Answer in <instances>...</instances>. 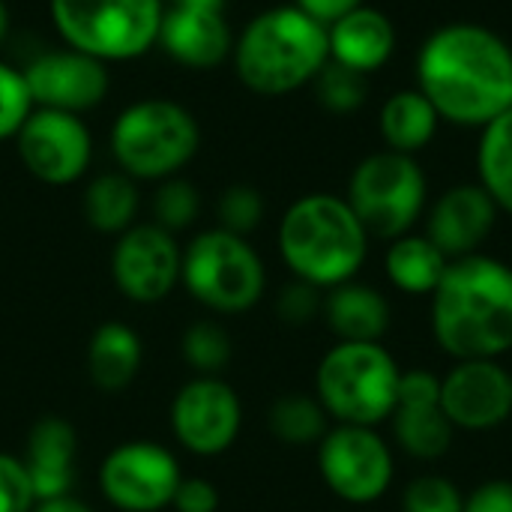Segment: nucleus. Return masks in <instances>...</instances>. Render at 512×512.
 Masks as SVG:
<instances>
[{
  "mask_svg": "<svg viewBox=\"0 0 512 512\" xmlns=\"http://www.w3.org/2000/svg\"><path fill=\"white\" fill-rule=\"evenodd\" d=\"M417 90L438 117L483 129L512 108V48L489 27H438L417 54Z\"/></svg>",
  "mask_w": 512,
  "mask_h": 512,
  "instance_id": "nucleus-1",
  "label": "nucleus"
},
{
  "mask_svg": "<svg viewBox=\"0 0 512 512\" xmlns=\"http://www.w3.org/2000/svg\"><path fill=\"white\" fill-rule=\"evenodd\" d=\"M435 345L456 360H501L512 351V267L486 252L447 264L429 297Z\"/></svg>",
  "mask_w": 512,
  "mask_h": 512,
  "instance_id": "nucleus-2",
  "label": "nucleus"
},
{
  "mask_svg": "<svg viewBox=\"0 0 512 512\" xmlns=\"http://www.w3.org/2000/svg\"><path fill=\"white\" fill-rule=\"evenodd\" d=\"M330 60L327 27L294 3L252 15L234 36L231 66L237 81L258 96H288L315 81Z\"/></svg>",
  "mask_w": 512,
  "mask_h": 512,
  "instance_id": "nucleus-3",
  "label": "nucleus"
},
{
  "mask_svg": "<svg viewBox=\"0 0 512 512\" xmlns=\"http://www.w3.org/2000/svg\"><path fill=\"white\" fill-rule=\"evenodd\" d=\"M369 231L342 195L309 192L288 204L276 228L282 264L294 279L330 291L357 279L369 258Z\"/></svg>",
  "mask_w": 512,
  "mask_h": 512,
  "instance_id": "nucleus-4",
  "label": "nucleus"
},
{
  "mask_svg": "<svg viewBox=\"0 0 512 512\" xmlns=\"http://www.w3.org/2000/svg\"><path fill=\"white\" fill-rule=\"evenodd\" d=\"M114 165L138 183L180 177L201 150L195 111L168 96H144L117 111L108 129Z\"/></svg>",
  "mask_w": 512,
  "mask_h": 512,
  "instance_id": "nucleus-5",
  "label": "nucleus"
},
{
  "mask_svg": "<svg viewBox=\"0 0 512 512\" xmlns=\"http://www.w3.org/2000/svg\"><path fill=\"white\" fill-rule=\"evenodd\" d=\"M399 360L381 342H336L315 369V399L339 426H381L393 417Z\"/></svg>",
  "mask_w": 512,
  "mask_h": 512,
  "instance_id": "nucleus-6",
  "label": "nucleus"
},
{
  "mask_svg": "<svg viewBox=\"0 0 512 512\" xmlns=\"http://www.w3.org/2000/svg\"><path fill=\"white\" fill-rule=\"evenodd\" d=\"M162 15V0H48L57 39L105 66L135 63L156 51Z\"/></svg>",
  "mask_w": 512,
  "mask_h": 512,
  "instance_id": "nucleus-7",
  "label": "nucleus"
},
{
  "mask_svg": "<svg viewBox=\"0 0 512 512\" xmlns=\"http://www.w3.org/2000/svg\"><path fill=\"white\" fill-rule=\"evenodd\" d=\"M180 285L216 315H243L267 291V267L249 237L216 225L183 246Z\"/></svg>",
  "mask_w": 512,
  "mask_h": 512,
  "instance_id": "nucleus-8",
  "label": "nucleus"
},
{
  "mask_svg": "<svg viewBox=\"0 0 512 512\" xmlns=\"http://www.w3.org/2000/svg\"><path fill=\"white\" fill-rule=\"evenodd\" d=\"M429 198L426 171L414 156L381 150L366 156L348 180L345 201L369 231V237L378 240H396L402 234H411L420 222Z\"/></svg>",
  "mask_w": 512,
  "mask_h": 512,
  "instance_id": "nucleus-9",
  "label": "nucleus"
},
{
  "mask_svg": "<svg viewBox=\"0 0 512 512\" xmlns=\"http://www.w3.org/2000/svg\"><path fill=\"white\" fill-rule=\"evenodd\" d=\"M315 450L318 474L339 501L369 507L393 489L396 453L375 426L333 423Z\"/></svg>",
  "mask_w": 512,
  "mask_h": 512,
  "instance_id": "nucleus-10",
  "label": "nucleus"
},
{
  "mask_svg": "<svg viewBox=\"0 0 512 512\" xmlns=\"http://www.w3.org/2000/svg\"><path fill=\"white\" fill-rule=\"evenodd\" d=\"M12 144L24 171L33 180L57 189L87 177L96 153L87 120L51 108H33Z\"/></svg>",
  "mask_w": 512,
  "mask_h": 512,
  "instance_id": "nucleus-11",
  "label": "nucleus"
},
{
  "mask_svg": "<svg viewBox=\"0 0 512 512\" xmlns=\"http://www.w3.org/2000/svg\"><path fill=\"white\" fill-rule=\"evenodd\" d=\"M183 480L177 456L156 441L117 444L99 465L102 498L120 512H162Z\"/></svg>",
  "mask_w": 512,
  "mask_h": 512,
  "instance_id": "nucleus-12",
  "label": "nucleus"
},
{
  "mask_svg": "<svg viewBox=\"0 0 512 512\" xmlns=\"http://www.w3.org/2000/svg\"><path fill=\"white\" fill-rule=\"evenodd\" d=\"M171 432L195 456H222L243 429V402L219 375L189 378L171 399Z\"/></svg>",
  "mask_w": 512,
  "mask_h": 512,
  "instance_id": "nucleus-13",
  "label": "nucleus"
},
{
  "mask_svg": "<svg viewBox=\"0 0 512 512\" xmlns=\"http://www.w3.org/2000/svg\"><path fill=\"white\" fill-rule=\"evenodd\" d=\"M180 270L183 246L177 243V234L159 228L156 222H135L120 237H114L111 279L117 291L132 303H162L180 285Z\"/></svg>",
  "mask_w": 512,
  "mask_h": 512,
  "instance_id": "nucleus-14",
  "label": "nucleus"
},
{
  "mask_svg": "<svg viewBox=\"0 0 512 512\" xmlns=\"http://www.w3.org/2000/svg\"><path fill=\"white\" fill-rule=\"evenodd\" d=\"M21 69L36 108L84 117L111 93V66L69 45L42 48Z\"/></svg>",
  "mask_w": 512,
  "mask_h": 512,
  "instance_id": "nucleus-15",
  "label": "nucleus"
},
{
  "mask_svg": "<svg viewBox=\"0 0 512 512\" xmlns=\"http://www.w3.org/2000/svg\"><path fill=\"white\" fill-rule=\"evenodd\" d=\"M441 408L456 432H492L512 417V372L501 360H456L441 375Z\"/></svg>",
  "mask_w": 512,
  "mask_h": 512,
  "instance_id": "nucleus-16",
  "label": "nucleus"
},
{
  "mask_svg": "<svg viewBox=\"0 0 512 512\" xmlns=\"http://www.w3.org/2000/svg\"><path fill=\"white\" fill-rule=\"evenodd\" d=\"M396 447L417 462H438L453 450L456 429L441 408V375L429 369H405L399 402L387 420Z\"/></svg>",
  "mask_w": 512,
  "mask_h": 512,
  "instance_id": "nucleus-17",
  "label": "nucleus"
},
{
  "mask_svg": "<svg viewBox=\"0 0 512 512\" xmlns=\"http://www.w3.org/2000/svg\"><path fill=\"white\" fill-rule=\"evenodd\" d=\"M234 36L225 9L165 6L156 48L183 69L210 72L231 60Z\"/></svg>",
  "mask_w": 512,
  "mask_h": 512,
  "instance_id": "nucleus-18",
  "label": "nucleus"
},
{
  "mask_svg": "<svg viewBox=\"0 0 512 512\" xmlns=\"http://www.w3.org/2000/svg\"><path fill=\"white\" fill-rule=\"evenodd\" d=\"M498 204L480 183L447 189L426 216V237L450 258L477 255L498 225Z\"/></svg>",
  "mask_w": 512,
  "mask_h": 512,
  "instance_id": "nucleus-19",
  "label": "nucleus"
},
{
  "mask_svg": "<svg viewBox=\"0 0 512 512\" xmlns=\"http://www.w3.org/2000/svg\"><path fill=\"white\" fill-rule=\"evenodd\" d=\"M75 459H78V435L75 426L57 414L39 417L27 435L24 468L33 483L36 501L69 495L75 486Z\"/></svg>",
  "mask_w": 512,
  "mask_h": 512,
  "instance_id": "nucleus-20",
  "label": "nucleus"
},
{
  "mask_svg": "<svg viewBox=\"0 0 512 512\" xmlns=\"http://www.w3.org/2000/svg\"><path fill=\"white\" fill-rule=\"evenodd\" d=\"M330 60L360 75H372L396 51V27L387 12L375 6H357L327 27Z\"/></svg>",
  "mask_w": 512,
  "mask_h": 512,
  "instance_id": "nucleus-21",
  "label": "nucleus"
},
{
  "mask_svg": "<svg viewBox=\"0 0 512 512\" xmlns=\"http://www.w3.org/2000/svg\"><path fill=\"white\" fill-rule=\"evenodd\" d=\"M321 318L336 342H384L393 327V306L378 288L351 279L324 291Z\"/></svg>",
  "mask_w": 512,
  "mask_h": 512,
  "instance_id": "nucleus-22",
  "label": "nucleus"
},
{
  "mask_svg": "<svg viewBox=\"0 0 512 512\" xmlns=\"http://www.w3.org/2000/svg\"><path fill=\"white\" fill-rule=\"evenodd\" d=\"M144 360V345L129 324L105 321L93 330L87 342V375L102 393L126 390Z\"/></svg>",
  "mask_w": 512,
  "mask_h": 512,
  "instance_id": "nucleus-23",
  "label": "nucleus"
},
{
  "mask_svg": "<svg viewBox=\"0 0 512 512\" xmlns=\"http://www.w3.org/2000/svg\"><path fill=\"white\" fill-rule=\"evenodd\" d=\"M450 258L426 234H402L384 252L387 282L408 297H432Z\"/></svg>",
  "mask_w": 512,
  "mask_h": 512,
  "instance_id": "nucleus-24",
  "label": "nucleus"
},
{
  "mask_svg": "<svg viewBox=\"0 0 512 512\" xmlns=\"http://www.w3.org/2000/svg\"><path fill=\"white\" fill-rule=\"evenodd\" d=\"M81 210H84V222L93 231L120 237L126 228H132L138 222V213H141L138 180H132L120 168L96 174L84 186Z\"/></svg>",
  "mask_w": 512,
  "mask_h": 512,
  "instance_id": "nucleus-25",
  "label": "nucleus"
},
{
  "mask_svg": "<svg viewBox=\"0 0 512 512\" xmlns=\"http://www.w3.org/2000/svg\"><path fill=\"white\" fill-rule=\"evenodd\" d=\"M438 111L420 90H396L378 114V129L387 150L414 156L426 150L438 132Z\"/></svg>",
  "mask_w": 512,
  "mask_h": 512,
  "instance_id": "nucleus-26",
  "label": "nucleus"
},
{
  "mask_svg": "<svg viewBox=\"0 0 512 512\" xmlns=\"http://www.w3.org/2000/svg\"><path fill=\"white\" fill-rule=\"evenodd\" d=\"M477 177L498 210L512 216V108L480 129Z\"/></svg>",
  "mask_w": 512,
  "mask_h": 512,
  "instance_id": "nucleus-27",
  "label": "nucleus"
},
{
  "mask_svg": "<svg viewBox=\"0 0 512 512\" xmlns=\"http://www.w3.org/2000/svg\"><path fill=\"white\" fill-rule=\"evenodd\" d=\"M267 426L273 438L288 447H318L321 438L330 432L333 420L327 417L315 393H285L270 405Z\"/></svg>",
  "mask_w": 512,
  "mask_h": 512,
  "instance_id": "nucleus-28",
  "label": "nucleus"
},
{
  "mask_svg": "<svg viewBox=\"0 0 512 512\" xmlns=\"http://www.w3.org/2000/svg\"><path fill=\"white\" fill-rule=\"evenodd\" d=\"M150 213H153L150 222H156L159 228H165L171 234L186 231L201 216V192L183 174L168 177V180L156 183L153 198H150Z\"/></svg>",
  "mask_w": 512,
  "mask_h": 512,
  "instance_id": "nucleus-29",
  "label": "nucleus"
},
{
  "mask_svg": "<svg viewBox=\"0 0 512 512\" xmlns=\"http://www.w3.org/2000/svg\"><path fill=\"white\" fill-rule=\"evenodd\" d=\"M231 336L216 321H198L183 330L180 354L195 375H219L231 363Z\"/></svg>",
  "mask_w": 512,
  "mask_h": 512,
  "instance_id": "nucleus-30",
  "label": "nucleus"
},
{
  "mask_svg": "<svg viewBox=\"0 0 512 512\" xmlns=\"http://www.w3.org/2000/svg\"><path fill=\"white\" fill-rule=\"evenodd\" d=\"M312 87H315V99L330 114H354L363 108L369 96V75H360L348 66L327 60V66L315 75Z\"/></svg>",
  "mask_w": 512,
  "mask_h": 512,
  "instance_id": "nucleus-31",
  "label": "nucleus"
},
{
  "mask_svg": "<svg viewBox=\"0 0 512 512\" xmlns=\"http://www.w3.org/2000/svg\"><path fill=\"white\" fill-rule=\"evenodd\" d=\"M264 213H267L264 195L249 183H231L216 201L219 228L240 237H249L264 222Z\"/></svg>",
  "mask_w": 512,
  "mask_h": 512,
  "instance_id": "nucleus-32",
  "label": "nucleus"
},
{
  "mask_svg": "<svg viewBox=\"0 0 512 512\" xmlns=\"http://www.w3.org/2000/svg\"><path fill=\"white\" fill-rule=\"evenodd\" d=\"M33 96L18 63L0 57V141H15L24 120L33 114Z\"/></svg>",
  "mask_w": 512,
  "mask_h": 512,
  "instance_id": "nucleus-33",
  "label": "nucleus"
},
{
  "mask_svg": "<svg viewBox=\"0 0 512 512\" xmlns=\"http://www.w3.org/2000/svg\"><path fill=\"white\" fill-rule=\"evenodd\" d=\"M465 492L444 474H420L402 492V512H462Z\"/></svg>",
  "mask_w": 512,
  "mask_h": 512,
  "instance_id": "nucleus-34",
  "label": "nucleus"
},
{
  "mask_svg": "<svg viewBox=\"0 0 512 512\" xmlns=\"http://www.w3.org/2000/svg\"><path fill=\"white\" fill-rule=\"evenodd\" d=\"M321 309H324V291L309 285V282H300V279L285 285L279 291V300H276V315L288 327L312 324L315 318H321Z\"/></svg>",
  "mask_w": 512,
  "mask_h": 512,
  "instance_id": "nucleus-35",
  "label": "nucleus"
},
{
  "mask_svg": "<svg viewBox=\"0 0 512 512\" xmlns=\"http://www.w3.org/2000/svg\"><path fill=\"white\" fill-rule=\"evenodd\" d=\"M36 504L33 483L18 456L0 453V512H30Z\"/></svg>",
  "mask_w": 512,
  "mask_h": 512,
  "instance_id": "nucleus-36",
  "label": "nucleus"
},
{
  "mask_svg": "<svg viewBox=\"0 0 512 512\" xmlns=\"http://www.w3.org/2000/svg\"><path fill=\"white\" fill-rule=\"evenodd\" d=\"M171 507L177 512H216L219 510V489L207 477H183Z\"/></svg>",
  "mask_w": 512,
  "mask_h": 512,
  "instance_id": "nucleus-37",
  "label": "nucleus"
},
{
  "mask_svg": "<svg viewBox=\"0 0 512 512\" xmlns=\"http://www.w3.org/2000/svg\"><path fill=\"white\" fill-rule=\"evenodd\" d=\"M462 512H512V480L507 477L483 480L465 495Z\"/></svg>",
  "mask_w": 512,
  "mask_h": 512,
  "instance_id": "nucleus-38",
  "label": "nucleus"
},
{
  "mask_svg": "<svg viewBox=\"0 0 512 512\" xmlns=\"http://www.w3.org/2000/svg\"><path fill=\"white\" fill-rule=\"evenodd\" d=\"M291 3L297 9H303L309 18H315L318 24H324V27H330L333 21H339L351 9L363 6V0H291Z\"/></svg>",
  "mask_w": 512,
  "mask_h": 512,
  "instance_id": "nucleus-39",
  "label": "nucleus"
},
{
  "mask_svg": "<svg viewBox=\"0 0 512 512\" xmlns=\"http://www.w3.org/2000/svg\"><path fill=\"white\" fill-rule=\"evenodd\" d=\"M30 512H93V510H90V504H84L81 498H75V495L69 492V495H57V498L36 501Z\"/></svg>",
  "mask_w": 512,
  "mask_h": 512,
  "instance_id": "nucleus-40",
  "label": "nucleus"
},
{
  "mask_svg": "<svg viewBox=\"0 0 512 512\" xmlns=\"http://www.w3.org/2000/svg\"><path fill=\"white\" fill-rule=\"evenodd\" d=\"M165 6H198V9H225V0H162Z\"/></svg>",
  "mask_w": 512,
  "mask_h": 512,
  "instance_id": "nucleus-41",
  "label": "nucleus"
},
{
  "mask_svg": "<svg viewBox=\"0 0 512 512\" xmlns=\"http://www.w3.org/2000/svg\"><path fill=\"white\" fill-rule=\"evenodd\" d=\"M9 27H12V15H9L6 0H0V48H3V42H6V36H9Z\"/></svg>",
  "mask_w": 512,
  "mask_h": 512,
  "instance_id": "nucleus-42",
  "label": "nucleus"
}]
</instances>
